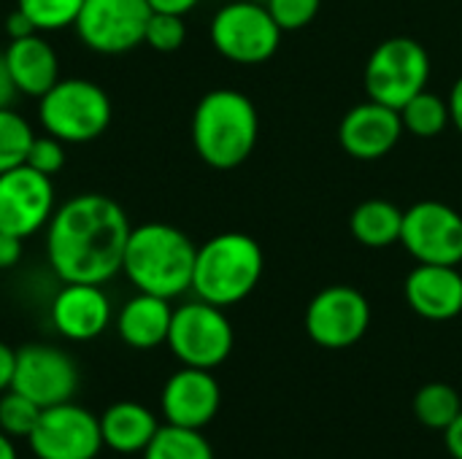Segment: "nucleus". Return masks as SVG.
Listing matches in <instances>:
<instances>
[{"mask_svg":"<svg viewBox=\"0 0 462 459\" xmlns=\"http://www.w3.org/2000/svg\"><path fill=\"white\" fill-rule=\"evenodd\" d=\"M133 225L127 211L103 192L62 200L43 230L46 265L60 281L108 284L122 273Z\"/></svg>","mask_w":462,"mask_h":459,"instance_id":"obj_1","label":"nucleus"},{"mask_svg":"<svg viewBox=\"0 0 462 459\" xmlns=\"http://www.w3.org/2000/svg\"><path fill=\"white\" fill-rule=\"evenodd\" d=\"M195 254L198 246L184 230L168 222H143L127 235L122 276L135 292L176 300L192 292Z\"/></svg>","mask_w":462,"mask_h":459,"instance_id":"obj_2","label":"nucleus"},{"mask_svg":"<svg viewBox=\"0 0 462 459\" xmlns=\"http://www.w3.org/2000/svg\"><path fill=\"white\" fill-rule=\"evenodd\" d=\"M195 154L214 170H233L244 165L260 135V116L241 89L217 87L206 92L192 111Z\"/></svg>","mask_w":462,"mask_h":459,"instance_id":"obj_3","label":"nucleus"},{"mask_svg":"<svg viewBox=\"0 0 462 459\" xmlns=\"http://www.w3.org/2000/svg\"><path fill=\"white\" fill-rule=\"evenodd\" d=\"M265 271L263 246L246 233H219L198 246L192 292L219 308L246 300Z\"/></svg>","mask_w":462,"mask_h":459,"instance_id":"obj_4","label":"nucleus"},{"mask_svg":"<svg viewBox=\"0 0 462 459\" xmlns=\"http://www.w3.org/2000/svg\"><path fill=\"white\" fill-rule=\"evenodd\" d=\"M114 106L108 92L89 78H60L46 95L38 97V122L43 133L68 146L92 143L111 127Z\"/></svg>","mask_w":462,"mask_h":459,"instance_id":"obj_5","label":"nucleus"},{"mask_svg":"<svg viewBox=\"0 0 462 459\" xmlns=\"http://www.w3.org/2000/svg\"><path fill=\"white\" fill-rule=\"evenodd\" d=\"M430 81V54L428 49L409 35H393L382 41L363 73V84L371 100L390 108H403L414 95L428 89Z\"/></svg>","mask_w":462,"mask_h":459,"instance_id":"obj_6","label":"nucleus"},{"mask_svg":"<svg viewBox=\"0 0 462 459\" xmlns=\"http://www.w3.org/2000/svg\"><path fill=\"white\" fill-rule=\"evenodd\" d=\"M282 27L271 16L268 5L260 0H233L225 3L208 27L211 46L236 65H260L268 62L279 43Z\"/></svg>","mask_w":462,"mask_h":459,"instance_id":"obj_7","label":"nucleus"},{"mask_svg":"<svg viewBox=\"0 0 462 459\" xmlns=\"http://www.w3.org/2000/svg\"><path fill=\"white\" fill-rule=\"evenodd\" d=\"M233 344L236 333L225 308L198 298L173 308L168 349L181 365L214 371L230 357Z\"/></svg>","mask_w":462,"mask_h":459,"instance_id":"obj_8","label":"nucleus"},{"mask_svg":"<svg viewBox=\"0 0 462 459\" xmlns=\"http://www.w3.org/2000/svg\"><path fill=\"white\" fill-rule=\"evenodd\" d=\"M149 19V0H84L73 30L89 51L116 57L143 43Z\"/></svg>","mask_w":462,"mask_h":459,"instance_id":"obj_9","label":"nucleus"},{"mask_svg":"<svg viewBox=\"0 0 462 459\" xmlns=\"http://www.w3.org/2000/svg\"><path fill=\"white\" fill-rule=\"evenodd\" d=\"M27 446L35 459H97L106 449L100 417L73 400L49 406L41 411Z\"/></svg>","mask_w":462,"mask_h":459,"instance_id":"obj_10","label":"nucleus"},{"mask_svg":"<svg viewBox=\"0 0 462 459\" xmlns=\"http://www.w3.org/2000/svg\"><path fill=\"white\" fill-rule=\"evenodd\" d=\"M57 206L51 176L38 173L27 162L0 173V233L27 241L46 230Z\"/></svg>","mask_w":462,"mask_h":459,"instance_id":"obj_11","label":"nucleus"},{"mask_svg":"<svg viewBox=\"0 0 462 459\" xmlns=\"http://www.w3.org/2000/svg\"><path fill=\"white\" fill-rule=\"evenodd\" d=\"M79 365L62 346L24 344L16 349L11 390L22 392L41 409L73 400L79 392Z\"/></svg>","mask_w":462,"mask_h":459,"instance_id":"obj_12","label":"nucleus"},{"mask_svg":"<svg viewBox=\"0 0 462 459\" xmlns=\"http://www.w3.org/2000/svg\"><path fill=\"white\" fill-rule=\"evenodd\" d=\"M368 327L371 303L349 284L319 289L306 308V333L322 349H349L368 333Z\"/></svg>","mask_w":462,"mask_h":459,"instance_id":"obj_13","label":"nucleus"},{"mask_svg":"<svg viewBox=\"0 0 462 459\" xmlns=\"http://www.w3.org/2000/svg\"><path fill=\"white\" fill-rule=\"evenodd\" d=\"M403 249L428 265L462 262V214L441 200H420L403 211Z\"/></svg>","mask_w":462,"mask_h":459,"instance_id":"obj_14","label":"nucleus"},{"mask_svg":"<svg viewBox=\"0 0 462 459\" xmlns=\"http://www.w3.org/2000/svg\"><path fill=\"white\" fill-rule=\"evenodd\" d=\"M49 322L60 338L87 344L100 338L114 325V306L103 284L62 281L49 303Z\"/></svg>","mask_w":462,"mask_h":459,"instance_id":"obj_15","label":"nucleus"},{"mask_svg":"<svg viewBox=\"0 0 462 459\" xmlns=\"http://www.w3.org/2000/svg\"><path fill=\"white\" fill-rule=\"evenodd\" d=\"M222 406V390L211 371L181 365L168 376L160 392V411L165 425L206 430Z\"/></svg>","mask_w":462,"mask_h":459,"instance_id":"obj_16","label":"nucleus"},{"mask_svg":"<svg viewBox=\"0 0 462 459\" xmlns=\"http://www.w3.org/2000/svg\"><path fill=\"white\" fill-rule=\"evenodd\" d=\"M403 133L406 130L401 122V111L368 97L365 103H357L344 114L338 141L349 157L374 162L387 157L398 146Z\"/></svg>","mask_w":462,"mask_h":459,"instance_id":"obj_17","label":"nucleus"},{"mask_svg":"<svg viewBox=\"0 0 462 459\" xmlns=\"http://www.w3.org/2000/svg\"><path fill=\"white\" fill-rule=\"evenodd\" d=\"M403 295L409 308L428 322H449L462 314V273L457 265H428L406 276Z\"/></svg>","mask_w":462,"mask_h":459,"instance_id":"obj_18","label":"nucleus"},{"mask_svg":"<svg viewBox=\"0 0 462 459\" xmlns=\"http://www.w3.org/2000/svg\"><path fill=\"white\" fill-rule=\"evenodd\" d=\"M3 60L14 76L19 95L41 97L46 95L60 76V54L43 32H27L22 38H8L3 46Z\"/></svg>","mask_w":462,"mask_h":459,"instance_id":"obj_19","label":"nucleus"},{"mask_svg":"<svg viewBox=\"0 0 462 459\" xmlns=\"http://www.w3.org/2000/svg\"><path fill=\"white\" fill-rule=\"evenodd\" d=\"M171 319H173L171 300L135 292L119 306V311H114V330L125 346L135 352H152L168 344Z\"/></svg>","mask_w":462,"mask_h":459,"instance_id":"obj_20","label":"nucleus"},{"mask_svg":"<svg viewBox=\"0 0 462 459\" xmlns=\"http://www.w3.org/2000/svg\"><path fill=\"white\" fill-rule=\"evenodd\" d=\"M162 425L157 422L154 411L135 400L111 403L100 414V436L103 446L114 454H143Z\"/></svg>","mask_w":462,"mask_h":459,"instance_id":"obj_21","label":"nucleus"},{"mask_svg":"<svg viewBox=\"0 0 462 459\" xmlns=\"http://www.w3.org/2000/svg\"><path fill=\"white\" fill-rule=\"evenodd\" d=\"M349 230L355 241L368 249H390L401 243L403 208H398L393 200L384 197L363 200L349 216Z\"/></svg>","mask_w":462,"mask_h":459,"instance_id":"obj_22","label":"nucleus"},{"mask_svg":"<svg viewBox=\"0 0 462 459\" xmlns=\"http://www.w3.org/2000/svg\"><path fill=\"white\" fill-rule=\"evenodd\" d=\"M401 122H403V130L414 138H425V141L439 138L452 124L449 103L447 97L430 89H422L401 108Z\"/></svg>","mask_w":462,"mask_h":459,"instance_id":"obj_23","label":"nucleus"},{"mask_svg":"<svg viewBox=\"0 0 462 459\" xmlns=\"http://www.w3.org/2000/svg\"><path fill=\"white\" fill-rule=\"evenodd\" d=\"M411 406H414V417L428 430H439V433H444L462 411L460 392L444 381H430V384L420 387Z\"/></svg>","mask_w":462,"mask_h":459,"instance_id":"obj_24","label":"nucleus"},{"mask_svg":"<svg viewBox=\"0 0 462 459\" xmlns=\"http://www.w3.org/2000/svg\"><path fill=\"white\" fill-rule=\"evenodd\" d=\"M143 459H214V449L203 430H187L162 425L152 444L143 449Z\"/></svg>","mask_w":462,"mask_h":459,"instance_id":"obj_25","label":"nucleus"},{"mask_svg":"<svg viewBox=\"0 0 462 459\" xmlns=\"http://www.w3.org/2000/svg\"><path fill=\"white\" fill-rule=\"evenodd\" d=\"M32 138V124L16 108H0V173L27 162Z\"/></svg>","mask_w":462,"mask_h":459,"instance_id":"obj_26","label":"nucleus"},{"mask_svg":"<svg viewBox=\"0 0 462 459\" xmlns=\"http://www.w3.org/2000/svg\"><path fill=\"white\" fill-rule=\"evenodd\" d=\"M84 0H16V8L30 19L35 32H60L76 24Z\"/></svg>","mask_w":462,"mask_h":459,"instance_id":"obj_27","label":"nucleus"},{"mask_svg":"<svg viewBox=\"0 0 462 459\" xmlns=\"http://www.w3.org/2000/svg\"><path fill=\"white\" fill-rule=\"evenodd\" d=\"M41 406L32 403L30 398H24L16 390H5L0 395V430L11 438H30V433L38 425L41 417Z\"/></svg>","mask_w":462,"mask_h":459,"instance_id":"obj_28","label":"nucleus"},{"mask_svg":"<svg viewBox=\"0 0 462 459\" xmlns=\"http://www.w3.org/2000/svg\"><path fill=\"white\" fill-rule=\"evenodd\" d=\"M187 41V24H184V16L179 14H160V11H152V19L146 24V35H143V43L160 54H171V51H179Z\"/></svg>","mask_w":462,"mask_h":459,"instance_id":"obj_29","label":"nucleus"},{"mask_svg":"<svg viewBox=\"0 0 462 459\" xmlns=\"http://www.w3.org/2000/svg\"><path fill=\"white\" fill-rule=\"evenodd\" d=\"M65 146H68V143H62L60 138H54V135H49V133L35 135L32 143H30V151H27V165L35 168L38 173L54 179V176L65 168V162H68Z\"/></svg>","mask_w":462,"mask_h":459,"instance_id":"obj_30","label":"nucleus"},{"mask_svg":"<svg viewBox=\"0 0 462 459\" xmlns=\"http://www.w3.org/2000/svg\"><path fill=\"white\" fill-rule=\"evenodd\" d=\"M265 5H268L271 16L276 19V24L284 32H292V30H303L306 24L314 22L322 0H265Z\"/></svg>","mask_w":462,"mask_h":459,"instance_id":"obj_31","label":"nucleus"},{"mask_svg":"<svg viewBox=\"0 0 462 459\" xmlns=\"http://www.w3.org/2000/svg\"><path fill=\"white\" fill-rule=\"evenodd\" d=\"M24 257V241L8 233H0V271H11Z\"/></svg>","mask_w":462,"mask_h":459,"instance_id":"obj_32","label":"nucleus"},{"mask_svg":"<svg viewBox=\"0 0 462 459\" xmlns=\"http://www.w3.org/2000/svg\"><path fill=\"white\" fill-rule=\"evenodd\" d=\"M19 100V89L14 84V76L3 60V51H0V108H14Z\"/></svg>","mask_w":462,"mask_h":459,"instance_id":"obj_33","label":"nucleus"},{"mask_svg":"<svg viewBox=\"0 0 462 459\" xmlns=\"http://www.w3.org/2000/svg\"><path fill=\"white\" fill-rule=\"evenodd\" d=\"M14 365H16V349H11L8 344L0 341V395H3L5 390H11Z\"/></svg>","mask_w":462,"mask_h":459,"instance_id":"obj_34","label":"nucleus"},{"mask_svg":"<svg viewBox=\"0 0 462 459\" xmlns=\"http://www.w3.org/2000/svg\"><path fill=\"white\" fill-rule=\"evenodd\" d=\"M200 0H149L152 11H160V14H179V16H187Z\"/></svg>","mask_w":462,"mask_h":459,"instance_id":"obj_35","label":"nucleus"},{"mask_svg":"<svg viewBox=\"0 0 462 459\" xmlns=\"http://www.w3.org/2000/svg\"><path fill=\"white\" fill-rule=\"evenodd\" d=\"M5 32H8V38H22L27 32H35V27L30 24V19L19 8H14L5 19Z\"/></svg>","mask_w":462,"mask_h":459,"instance_id":"obj_36","label":"nucleus"},{"mask_svg":"<svg viewBox=\"0 0 462 459\" xmlns=\"http://www.w3.org/2000/svg\"><path fill=\"white\" fill-rule=\"evenodd\" d=\"M444 441H447V449L455 459H462V411L460 417L444 430Z\"/></svg>","mask_w":462,"mask_h":459,"instance_id":"obj_37","label":"nucleus"},{"mask_svg":"<svg viewBox=\"0 0 462 459\" xmlns=\"http://www.w3.org/2000/svg\"><path fill=\"white\" fill-rule=\"evenodd\" d=\"M447 103H449V114H452V124L457 127V133L462 135V76L452 84V89H449V97H447Z\"/></svg>","mask_w":462,"mask_h":459,"instance_id":"obj_38","label":"nucleus"},{"mask_svg":"<svg viewBox=\"0 0 462 459\" xmlns=\"http://www.w3.org/2000/svg\"><path fill=\"white\" fill-rule=\"evenodd\" d=\"M0 459H19V452H16V444L11 436H5L0 430Z\"/></svg>","mask_w":462,"mask_h":459,"instance_id":"obj_39","label":"nucleus"}]
</instances>
